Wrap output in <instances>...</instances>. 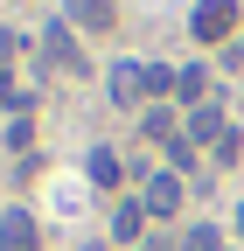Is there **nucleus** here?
<instances>
[{
  "label": "nucleus",
  "instance_id": "1",
  "mask_svg": "<svg viewBox=\"0 0 244 251\" xmlns=\"http://www.w3.org/2000/svg\"><path fill=\"white\" fill-rule=\"evenodd\" d=\"M237 21H244V0H195L189 35H195V42H230V35H237Z\"/></svg>",
  "mask_w": 244,
  "mask_h": 251
},
{
  "label": "nucleus",
  "instance_id": "2",
  "mask_svg": "<svg viewBox=\"0 0 244 251\" xmlns=\"http://www.w3.org/2000/svg\"><path fill=\"white\" fill-rule=\"evenodd\" d=\"M0 251H42V230L28 209H0Z\"/></svg>",
  "mask_w": 244,
  "mask_h": 251
},
{
  "label": "nucleus",
  "instance_id": "3",
  "mask_svg": "<svg viewBox=\"0 0 244 251\" xmlns=\"http://www.w3.org/2000/svg\"><path fill=\"white\" fill-rule=\"evenodd\" d=\"M42 56L56 63V70H84V63H77V28L70 21H49L42 28Z\"/></svg>",
  "mask_w": 244,
  "mask_h": 251
},
{
  "label": "nucleus",
  "instance_id": "4",
  "mask_svg": "<svg viewBox=\"0 0 244 251\" xmlns=\"http://www.w3.org/2000/svg\"><path fill=\"white\" fill-rule=\"evenodd\" d=\"M146 98V63H112V105H140Z\"/></svg>",
  "mask_w": 244,
  "mask_h": 251
},
{
  "label": "nucleus",
  "instance_id": "5",
  "mask_svg": "<svg viewBox=\"0 0 244 251\" xmlns=\"http://www.w3.org/2000/svg\"><path fill=\"white\" fill-rule=\"evenodd\" d=\"M84 175H91V188H119V181H126V168H119L112 147H91L84 153Z\"/></svg>",
  "mask_w": 244,
  "mask_h": 251
},
{
  "label": "nucleus",
  "instance_id": "6",
  "mask_svg": "<svg viewBox=\"0 0 244 251\" xmlns=\"http://www.w3.org/2000/svg\"><path fill=\"white\" fill-rule=\"evenodd\" d=\"M146 237V202H119L112 209V244H140Z\"/></svg>",
  "mask_w": 244,
  "mask_h": 251
},
{
  "label": "nucleus",
  "instance_id": "7",
  "mask_svg": "<svg viewBox=\"0 0 244 251\" xmlns=\"http://www.w3.org/2000/svg\"><path fill=\"white\" fill-rule=\"evenodd\" d=\"M63 21H70V28H112V21H119V0H70Z\"/></svg>",
  "mask_w": 244,
  "mask_h": 251
},
{
  "label": "nucleus",
  "instance_id": "8",
  "mask_svg": "<svg viewBox=\"0 0 244 251\" xmlns=\"http://www.w3.org/2000/svg\"><path fill=\"white\" fill-rule=\"evenodd\" d=\"M140 202H146V216H174V209H181V181H174V175H154Z\"/></svg>",
  "mask_w": 244,
  "mask_h": 251
},
{
  "label": "nucleus",
  "instance_id": "9",
  "mask_svg": "<svg viewBox=\"0 0 244 251\" xmlns=\"http://www.w3.org/2000/svg\"><path fill=\"white\" fill-rule=\"evenodd\" d=\"M189 140H195V147H217V140H223V105H195V112H189Z\"/></svg>",
  "mask_w": 244,
  "mask_h": 251
},
{
  "label": "nucleus",
  "instance_id": "10",
  "mask_svg": "<svg viewBox=\"0 0 244 251\" xmlns=\"http://www.w3.org/2000/svg\"><path fill=\"white\" fill-rule=\"evenodd\" d=\"M174 91H181V98H189V105H195V98H202V91H209V77H202V63H189V70H181V77H174Z\"/></svg>",
  "mask_w": 244,
  "mask_h": 251
},
{
  "label": "nucleus",
  "instance_id": "11",
  "mask_svg": "<svg viewBox=\"0 0 244 251\" xmlns=\"http://www.w3.org/2000/svg\"><path fill=\"white\" fill-rule=\"evenodd\" d=\"M181 251H223V244H217V224H195L189 237H181Z\"/></svg>",
  "mask_w": 244,
  "mask_h": 251
},
{
  "label": "nucleus",
  "instance_id": "12",
  "mask_svg": "<svg viewBox=\"0 0 244 251\" xmlns=\"http://www.w3.org/2000/svg\"><path fill=\"white\" fill-rule=\"evenodd\" d=\"M230 70H237V77H244V42H230Z\"/></svg>",
  "mask_w": 244,
  "mask_h": 251
},
{
  "label": "nucleus",
  "instance_id": "13",
  "mask_svg": "<svg viewBox=\"0 0 244 251\" xmlns=\"http://www.w3.org/2000/svg\"><path fill=\"white\" fill-rule=\"evenodd\" d=\"M237 237H244V202H237Z\"/></svg>",
  "mask_w": 244,
  "mask_h": 251
},
{
  "label": "nucleus",
  "instance_id": "14",
  "mask_svg": "<svg viewBox=\"0 0 244 251\" xmlns=\"http://www.w3.org/2000/svg\"><path fill=\"white\" fill-rule=\"evenodd\" d=\"M84 251H112V244H84Z\"/></svg>",
  "mask_w": 244,
  "mask_h": 251
}]
</instances>
